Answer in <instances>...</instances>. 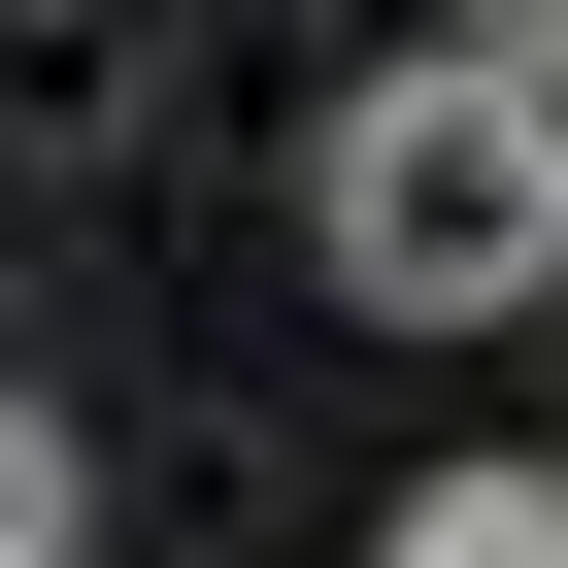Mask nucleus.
<instances>
[{"label": "nucleus", "mask_w": 568, "mask_h": 568, "mask_svg": "<svg viewBox=\"0 0 568 568\" xmlns=\"http://www.w3.org/2000/svg\"><path fill=\"white\" fill-rule=\"evenodd\" d=\"M302 201H335V302H402V335H501V302H568V101H535L501 34L368 68Z\"/></svg>", "instance_id": "f257e3e1"}, {"label": "nucleus", "mask_w": 568, "mask_h": 568, "mask_svg": "<svg viewBox=\"0 0 568 568\" xmlns=\"http://www.w3.org/2000/svg\"><path fill=\"white\" fill-rule=\"evenodd\" d=\"M368 568H568V468H435V501H402Z\"/></svg>", "instance_id": "f03ea898"}, {"label": "nucleus", "mask_w": 568, "mask_h": 568, "mask_svg": "<svg viewBox=\"0 0 568 568\" xmlns=\"http://www.w3.org/2000/svg\"><path fill=\"white\" fill-rule=\"evenodd\" d=\"M68 501H101V468H68V402H0V568H68Z\"/></svg>", "instance_id": "7ed1b4c3"}, {"label": "nucleus", "mask_w": 568, "mask_h": 568, "mask_svg": "<svg viewBox=\"0 0 568 568\" xmlns=\"http://www.w3.org/2000/svg\"><path fill=\"white\" fill-rule=\"evenodd\" d=\"M468 34H501V68H535V101H568V0H468Z\"/></svg>", "instance_id": "20e7f679"}]
</instances>
